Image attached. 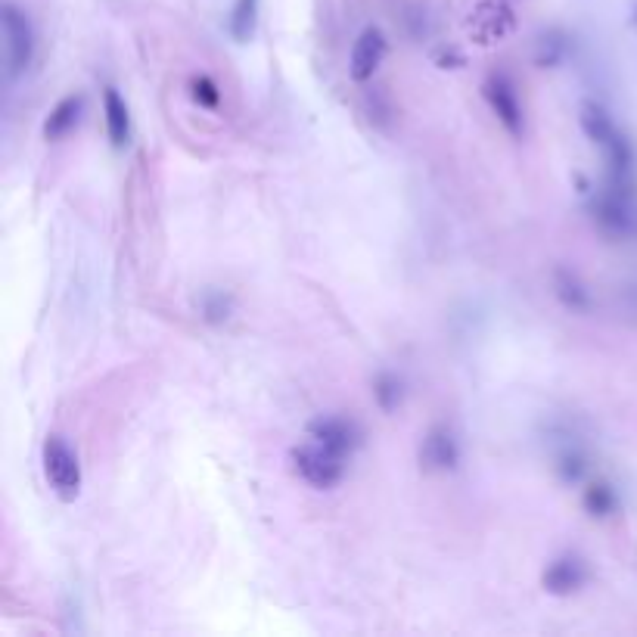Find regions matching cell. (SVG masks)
Returning <instances> with one entry per match:
<instances>
[{
	"instance_id": "603a6c76",
	"label": "cell",
	"mask_w": 637,
	"mask_h": 637,
	"mask_svg": "<svg viewBox=\"0 0 637 637\" xmlns=\"http://www.w3.org/2000/svg\"><path fill=\"white\" fill-rule=\"evenodd\" d=\"M631 22L637 25V4H634V10H631Z\"/></svg>"
},
{
	"instance_id": "d6986e66",
	"label": "cell",
	"mask_w": 637,
	"mask_h": 637,
	"mask_svg": "<svg viewBox=\"0 0 637 637\" xmlns=\"http://www.w3.org/2000/svg\"><path fill=\"white\" fill-rule=\"evenodd\" d=\"M373 401H376V408H380L383 414H395L401 408V401H404L401 376H395L389 370L376 373V380H373Z\"/></svg>"
},
{
	"instance_id": "ba28073f",
	"label": "cell",
	"mask_w": 637,
	"mask_h": 637,
	"mask_svg": "<svg viewBox=\"0 0 637 637\" xmlns=\"http://www.w3.org/2000/svg\"><path fill=\"white\" fill-rule=\"evenodd\" d=\"M389 53V38L380 25H367L364 32L358 35L352 56H349V75L355 84H367L373 81V75L380 72V66L386 63Z\"/></svg>"
},
{
	"instance_id": "4fadbf2b",
	"label": "cell",
	"mask_w": 637,
	"mask_h": 637,
	"mask_svg": "<svg viewBox=\"0 0 637 637\" xmlns=\"http://www.w3.org/2000/svg\"><path fill=\"white\" fill-rule=\"evenodd\" d=\"M554 470H557L560 482L578 485V482H585L588 473H591V457L572 436H563V442L554 448Z\"/></svg>"
},
{
	"instance_id": "30bf717a",
	"label": "cell",
	"mask_w": 637,
	"mask_h": 637,
	"mask_svg": "<svg viewBox=\"0 0 637 637\" xmlns=\"http://www.w3.org/2000/svg\"><path fill=\"white\" fill-rule=\"evenodd\" d=\"M588 563L578 554H560L547 563V569L541 572V588L550 597H572L588 585Z\"/></svg>"
},
{
	"instance_id": "7402d4cb",
	"label": "cell",
	"mask_w": 637,
	"mask_h": 637,
	"mask_svg": "<svg viewBox=\"0 0 637 637\" xmlns=\"http://www.w3.org/2000/svg\"><path fill=\"white\" fill-rule=\"evenodd\" d=\"M432 63H436L439 69H460L463 63H467V56H463L457 47H442L432 53Z\"/></svg>"
},
{
	"instance_id": "52a82bcc",
	"label": "cell",
	"mask_w": 637,
	"mask_h": 637,
	"mask_svg": "<svg viewBox=\"0 0 637 637\" xmlns=\"http://www.w3.org/2000/svg\"><path fill=\"white\" fill-rule=\"evenodd\" d=\"M308 439L321 442L324 448H330V451L352 460V454L364 445V429L355 420H349V417H333V414L324 417L321 414V417H314L308 423Z\"/></svg>"
},
{
	"instance_id": "3957f363",
	"label": "cell",
	"mask_w": 637,
	"mask_h": 637,
	"mask_svg": "<svg viewBox=\"0 0 637 637\" xmlns=\"http://www.w3.org/2000/svg\"><path fill=\"white\" fill-rule=\"evenodd\" d=\"M591 221L597 224L600 234L613 240H631L637 237V212H634V196L619 193L613 187H603L588 202Z\"/></svg>"
},
{
	"instance_id": "9a60e30c",
	"label": "cell",
	"mask_w": 637,
	"mask_h": 637,
	"mask_svg": "<svg viewBox=\"0 0 637 637\" xmlns=\"http://www.w3.org/2000/svg\"><path fill=\"white\" fill-rule=\"evenodd\" d=\"M582 507L591 519H613L622 510V498L613 482L606 479H591L585 485V495H582Z\"/></svg>"
},
{
	"instance_id": "5b68a950",
	"label": "cell",
	"mask_w": 637,
	"mask_h": 637,
	"mask_svg": "<svg viewBox=\"0 0 637 637\" xmlns=\"http://www.w3.org/2000/svg\"><path fill=\"white\" fill-rule=\"evenodd\" d=\"M0 25H4V38H7L10 78H19L35 60V50H38L35 25H32V19H28V13H22L16 4L0 7Z\"/></svg>"
},
{
	"instance_id": "277c9868",
	"label": "cell",
	"mask_w": 637,
	"mask_h": 637,
	"mask_svg": "<svg viewBox=\"0 0 637 637\" xmlns=\"http://www.w3.org/2000/svg\"><path fill=\"white\" fill-rule=\"evenodd\" d=\"M41 463L47 485L53 488V495L60 501H75L81 495V463L78 454L66 445V439L50 436L41 448Z\"/></svg>"
},
{
	"instance_id": "9c48e42d",
	"label": "cell",
	"mask_w": 637,
	"mask_h": 637,
	"mask_svg": "<svg viewBox=\"0 0 637 637\" xmlns=\"http://www.w3.org/2000/svg\"><path fill=\"white\" fill-rule=\"evenodd\" d=\"M457 463H460V442L454 429L445 423L429 426L420 442V467L426 473H451L457 470Z\"/></svg>"
},
{
	"instance_id": "5bb4252c",
	"label": "cell",
	"mask_w": 637,
	"mask_h": 637,
	"mask_svg": "<svg viewBox=\"0 0 637 637\" xmlns=\"http://www.w3.org/2000/svg\"><path fill=\"white\" fill-rule=\"evenodd\" d=\"M103 115H106V134L115 150H125L131 140V112L125 97L115 88H103Z\"/></svg>"
},
{
	"instance_id": "ac0fdd59",
	"label": "cell",
	"mask_w": 637,
	"mask_h": 637,
	"mask_svg": "<svg viewBox=\"0 0 637 637\" xmlns=\"http://www.w3.org/2000/svg\"><path fill=\"white\" fill-rule=\"evenodd\" d=\"M569 53V38L560 32V28H547V32L538 35L535 41V63L541 69H557Z\"/></svg>"
},
{
	"instance_id": "7a4b0ae2",
	"label": "cell",
	"mask_w": 637,
	"mask_h": 637,
	"mask_svg": "<svg viewBox=\"0 0 637 637\" xmlns=\"http://www.w3.org/2000/svg\"><path fill=\"white\" fill-rule=\"evenodd\" d=\"M289 460H293V470L317 491L336 488L345 479V463H349V457L324 448L314 439H308L305 445H296L293 451H289Z\"/></svg>"
},
{
	"instance_id": "8992f818",
	"label": "cell",
	"mask_w": 637,
	"mask_h": 637,
	"mask_svg": "<svg viewBox=\"0 0 637 637\" xmlns=\"http://www.w3.org/2000/svg\"><path fill=\"white\" fill-rule=\"evenodd\" d=\"M482 97H485V103L491 106V112H495V119L504 125V131H507L510 137H523V134H526L523 103H519L513 81H510L504 72H495V75L485 78V84H482Z\"/></svg>"
},
{
	"instance_id": "8fae6325",
	"label": "cell",
	"mask_w": 637,
	"mask_h": 637,
	"mask_svg": "<svg viewBox=\"0 0 637 637\" xmlns=\"http://www.w3.org/2000/svg\"><path fill=\"white\" fill-rule=\"evenodd\" d=\"M516 28L513 10L501 0H482L470 16V35L476 44H498Z\"/></svg>"
},
{
	"instance_id": "44dd1931",
	"label": "cell",
	"mask_w": 637,
	"mask_h": 637,
	"mask_svg": "<svg viewBox=\"0 0 637 637\" xmlns=\"http://www.w3.org/2000/svg\"><path fill=\"white\" fill-rule=\"evenodd\" d=\"M190 94L202 109H218V103H221V91L209 75H196L190 81Z\"/></svg>"
},
{
	"instance_id": "6da1fadb",
	"label": "cell",
	"mask_w": 637,
	"mask_h": 637,
	"mask_svg": "<svg viewBox=\"0 0 637 637\" xmlns=\"http://www.w3.org/2000/svg\"><path fill=\"white\" fill-rule=\"evenodd\" d=\"M578 122H582L585 137L603 153V162H606V187L634 196L637 153L631 147L628 134L616 125L613 115L606 112V106H600L597 100H588L582 106V115H578Z\"/></svg>"
},
{
	"instance_id": "ffe728a7",
	"label": "cell",
	"mask_w": 637,
	"mask_h": 637,
	"mask_svg": "<svg viewBox=\"0 0 637 637\" xmlns=\"http://www.w3.org/2000/svg\"><path fill=\"white\" fill-rule=\"evenodd\" d=\"M199 314L206 317L209 324H224L230 314H234V296L224 293V289H206L199 296Z\"/></svg>"
},
{
	"instance_id": "e0dca14e",
	"label": "cell",
	"mask_w": 637,
	"mask_h": 637,
	"mask_svg": "<svg viewBox=\"0 0 637 637\" xmlns=\"http://www.w3.org/2000/svg\"><path fill=\"white\" fill-rule=\"evenodd\" d=\"M258 7H262V0H234V7H230L227 32H230V38H234L237 44H249L255 38Z\"/></svg>"
},
{
	"instance_id": "2e32d148",
	"label": "cell",
	"mask_w": 637,
	"mask_h": 637,
	"mask_svg": "<svg viewBox=\"0 0 637 637\" xmlns=\"http://www.w3.org/2000/svg\"><path fill=\"white\" fill-rule=\"evenodd\" d=\"M554 296L560 299L563 308L578 311V314L591 311V305H594L591 289L582 283V277H578L575 271H569V268H557L554 271Z\"/></svg>"
},
{
	"instance_id": "7c38bea8",
	"label": "cell",
	"mask_w": 637,
	"mask_h": 637,
	"mask_svg": "<svg viewBox=\"0 0 637 637\" xmlns=\"http://www.w3.org/2000/svg\"><path fill=\"white\" fill-rule=\"evenodd\" d=\"M84 106H88L84 94H69V97H63L60 103H56V106L47 112V119H44V140L56 143V140L69 137V134L81 125Z\"/></svg>"
}]
</instances>
